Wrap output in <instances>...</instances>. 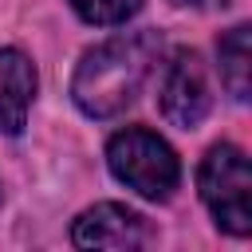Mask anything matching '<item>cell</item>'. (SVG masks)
<instances>
[{
    "instance_id": "52a82bcc",
    "label": "cell",
    "mask_w": 252,
    "mask_h": 252,
    "mask_svg": "<svg viewBox=\"0 0 252 252\" xmlns=\"http://www.w3.org/2000/svg\"><path fill=\"white\" fill-rule=\"evenodd\" d=\"M252 32L248 24H236L220 35L217 43V55H220V83L228 87V94L236 102H248V91H252Z\"/></svg>"
},
{
    "instance_id": "3957f363",
    "label": "cell",
    "mask_w": 252,
    "mask_h": 252,
    "mask_svg": "<svg viewBox=\"0 0 252 252\" xmlns=\"http://www.w3.org/2000/svg\"><path fill=\"white\" fill-rule=\"evenodd\" d=\"M197 189L205 209L213 213V220L232 232V236H248L252 232V165L244 158V150L220 142L201 158L197 169Z\"/></svg>"
},
{
    "instance_id": "7a4b0ae2",
    "label": "cell",
    "mask_w": 252,
    "mask_h": 252,
    "mask_svg": "<svg viewBox=\"0 0 252 252\" xmlns=\"http://www.w3.org/2000/svg\"><path fill=\"white\" fill-rule=\"evenodd\" d=\"M106 165H110L114 181H122L126 189H134L146 201H165L181 181V161H177L173 146L146 126L118 130L106 142Z\"/></svg>"
},
{
    "instance_id": "6da1fadb",
    "label": "cell",
    "mask_w": 252,
    "mask_h": 252,
    "mask_svg": "<svg viewBox=\"0 0 252 252\" xmlns=\"http://www.w3.org/2000/svg\"><path fill=\"white\" fill-rule=\"evenodd\" d=\"M161 59V35L158 32H122L98 47H91L71 79V98L87 118H114L122 114L142 83L150 79L154 63Z\"/></svg>"
},
{
    "instance_id": "5b68a950",
    "label": "cell",
    "mask_w": 252,
    "mask_h": 252,
    "mask_svg": "<svg viewBox=\"0 0 252 252\" xmlns=\"http://www.w3.org/2000/svg\"><path fill=\"white\" fill-rule=\"evenodd\" d=\"M71 240L79 248H138L146 240V224L134 209L102 201V205H91L75 217Z\"/></svg>"
},
{
    "instance_id": "277c9868",
    "label": "cell",
    "mask_w": 252,
    "mask_h": 252,
    "mask_svg": "<svg viewBox=\"0 0 252 252\" xmlns=\"http://www.w3.org/2000/svg\"><path fill=\"white\" fill-rule=\"evenodd\" d=\"M158 106L181 130H193L205 122V114L213 110V91H209V75L197 51L189 47L173 51V59L165 63L161 87H158Z\"/></svg>"
},
{
    "instance_id": "ba28073f",
    "label": "cell",
    "mask_w": 252,
    "mask_h": 252,
    "mask_svg": "<svg viewBox=\"0 0 252 252\" xmlns=\"http://www.w3.org/2000/svg\"><path fill=\"white\" fill-rule=\"evenodd\" d=\"M67 4L75 8L79 20H87V24H94V28L126 24V20L142 8V0H67Z\"/></svg>"
},
{
    "instance_id": "9c48e42d",
    "label": "cell",
    "mask_w": 252,
    "mask_h": 252,
    "mask_svg": "<svg viewBox=\"0 0 252 252\" xmlns=\"http://www.w3.org/2000/svg\"><path fill=\"white\" fill-rule=\"evenodd\" d=\"M173 4H181V8H205V12H213V8H228L232 0H173Z\"/></svg>"
},
{
    "instance_id": "8992f818",
    "label": "cell",
    "mask_w": 252,
    "mask_h": 252,
    "mask_svg": "<svg viewBox=\"0 0 252 252\" xmlns=\"http://www.w3.org/2000/svg\"><path fill=\"white\" fill-rule=\"evenodd\" d=\"M35 98V63L20 47L0 51V134H20Z\"/></svg>"
}]
</instances>
